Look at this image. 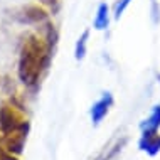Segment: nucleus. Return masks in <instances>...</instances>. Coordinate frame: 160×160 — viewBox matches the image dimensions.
<instances>
[{
	"label": "nucleus",
	"instance_id": "f257e3e1",
	"mask_svg": "<svg viewBox=\"0 0 160 160\" xmlns=\"http://www.w3.org/2000/svg\"><path fill=\"white\" fill-rule=\"evenodd\" d=\"M37 29V32H27L22 37L17 59L19 81L31 91L39 89L51 68L58 44V31L52 20H47Z\"/></svg>",
	"mask_w": 160,
	"mask_h": 160
},
{
	"label": "nucleus",
	"instance_id": "f03ea898",
	"mask_svg": "<svg viewBox=\"0 0 160 160\" xmlns=\"http://www.w3.org/2000/svg\"><path fill=\"white\" fill-rule=\"evenodd\" d=\"M29 130L31 123L20 106L14 101H5L0 106V138L8 152L15 155L24 152Z\"/></svg>",
	"mask_w": 160,
	"mask_h": 160
},
{
	"label": "nucleus",
	"instance_id": "7ed1b4c3",
	"mask_svg": "<svg viewBox=\"0 0 160 160\" xmlns=\"http://www.w3.org/2000/svg\"><path fill=\"white\" fill-rule=\"evenodd\" d=\"M15 20L24 25H34V27H39V25L46 24L47 20H51V12L42 5V3H27V5L20 7L19 10L14 14Z\"/></svg>",
	"mask_w": 160,
	"mask_h": 160
},
{
	"label": "nucleus",
	"instance_id": "20e7f679",
	"mask_svg": "<svg viewBox=\"0 0 160 160\" xmlns=\"http://www.w3.org/2000/svg\"><path fill=\"white\" fill-rule=\"evenodd\" d=\"M115 103V98L111 93H103L96 103H93L91 110H89V116H91L93 125H99L103 120L106 118V115L110 113L111 106Z\"/></svg>",
	"mask_w": 160,
	"mask_h": 160
},
{
	"label": "nucleus",
	"instance_id": "39448f33",
	"mask_svg": "<svg viewBox=\"0 0 160 160\" xmlns=\"http://www.w3.org/2000/svg\"><path fill=\"white\" fill-rule=\"evenodd\" d=\"M138 148L150 157H155L160 152V130L157 132H142L138 140Z\"/></svg>",
	"mask_w": 160,
	"mask_h": 160
},
{
	"label": "nucleus",
	"instance_id": "423d86ee",
	"mask_svg": "<svg viewBox=\"0 0 160 160\" xmlns=\"http://www.w3.org/2000/svg\"><path fill=\"white\" fill-rule=\"evenodd\" d=\"M111 14L110 10V5H108L106 2H101L96 8V14H94V19H93V29L94 31H106L108 27H110V22H111Z\"/></svg>",
	"mask_w": 160,
	"mask_h": 160
},
{
	"label": "nucleus",
	"instance_id": "0eeeda50",
	"mask_svg": "<svg viewBox=\"0 0 160 160\" xmlns=\"http://www.w3.org/2000/svg\"><path fill=\"white\" fill-rule=\"evenodd\" d=\"M142 132H157L160 130V105H155L150 111L148 118H145L140 123Z\"/></svg>",
	"mask_w": 160,
	"mask_h": 160
},
{
	"label": "nucleus",
	"instance_id": "6e6552de",
	"mask_svg": "<svg viewBox=\"0 0 160 160\" xmlns=\"http://www.w3.org/2000/svg\"><path fill=\"white\" fill-rule=\"evenodd\" d=\"M89 34L91 31L89 29H84L83 34L78 37L76 44H74V59L76 61H83L88 54V42H89Z\"/></svg>",
	"mask_w": 160,
	"mask_h": 160
},
{
	"label": "nucleus",
	"instance_id": "1a4fd4ad",
	"mask_svg": "<svg viewBox=\"0 0 160 160\" xmlns=\"http://www.w3.org/2000/svg\"><path fill=\"white\" fill-rule=\"evenodd\" d=\"M133 0H116L115 7H113V19L115 20H120L125 14V10L130 7V3H132Z\"/></svg>",
	"mask_w": 160,
	"mask_h": 160
},
{
	"label": "nucleus",
	"instance_id": "9d476101",
	"mask_svg": "<svg viewBox=\"0 0 160 160\" xmlns=\"http://www.w3.org/2000/svg\"><path fill=\"white\" fill-rule=\"evenodd\" d=\"M125 143H127V140H125V138H123L122 142H116V145H115V147H111V148L108 150V152L103 155V157H99L98 160H113V158L116 157V153L122 152V148L125 147Z\"/></svg>",
	"mask_w": 160,
	"mask_h": 160
},
{
	"label": "nucleus",
	"instance_id": "9b49d317",
	"mask_svg": "<svg viewBox=\"0 0 160 160\" xmlns=\"http://www.w3.org/2000/svg\"><path fill=\"white\" fill-rule=\"evenodd\" d=\"M37 2H39V3H42V5H44L52 15H56L59 10H61V3H62V0H37Z\"/></svg>",
	"mask_w": 160,
	"mask_h": 160
},
{
	"label": "nucleus",
	"instance_id": "f8f14e48",
	"mask_svg": "<svg viewBox=\"0 0 160 160\" xmlns=\"http://www.w3.org/2000/svg\"><path fill=\"white\" fill-rule=\"evenodd\" d=\"M0 160H19V155L8 152L5 148V145H3L2 138H0Z\"/></svg>",
	"mask_w": 160,
	"mask_h": 160
},
{
	"label": "nucleus",
	"instance_id": "ddd939ff",
	"mask_svg": "<svg viewBox=\"0 0 160 160\" xmlns=\"http://www.w3.org/2000/svg\"><path fill=\"white\" fill-rule=\"evenodd\" d=\"M158 83H160V74H158Z\"/></svg>",
	"mask_w": 160,
	"mask_h": 160
}]
</instances>
